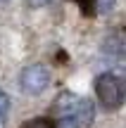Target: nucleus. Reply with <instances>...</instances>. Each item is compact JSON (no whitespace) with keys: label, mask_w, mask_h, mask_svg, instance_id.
I'll return each mask as SVG.
<instances>
[{"label":"nucleus","mask_w":126,"mask_h":128,"mask_svg":"<svg viewBox=\"0 0 126 128\" xmlns=\"http://www.w3.org/2000/svg\"><path fill=\"white\" fill-rule=\"evenodd\" d=\"M0 128H5V119H3V114H0Z\"/></svg>","instance_id":"12"},{"label":"nucleus","mask_w":126,"mask_h":128,"mask_svg":"<svg viewBox=\"0 0 126 128\" xmlns=\"http://www.w3.org/2000/svg\"><path fill=\"white\" fill-rule=\"evenodd\" d=\"M114 5H117V0H93V7H98V12H100V14L112 12Z\"/></svg>","instance_id":"7"},{"label":"nucleus","mask_w":126,"mask_h":128,"mask_svg":"<svg viewBox=\"0 0 126 128\" xmlns=\"http://www.w3.org/2000/svg\"><path fill=\"white\" fill-rule=\"evenodd\" d=\"M48 2H52V0H29V5H31V7H45Z\"/></svg>","instance_id":"10"},{"label":"nucleus","mask_w":126,"mask_h":128,"mask_svg":"<svg viewBox=\"0 0 126 128\" xmlns=\"http://www.w3.org/2000/svg\"><path fill=\"white\" fill-rule=\"evenodd\" d=\"M74 116L79 119L81 126H90L95 119V104L90 100H86V97H79V104H76L74 109Z\"/></svg>","instance_id":"3"},{"label":"nucleus","mask_w":126,"mask_h":128,"mask_svg":"<svg viewBox=\"0 0 126 128\" xmlns=\"http://www.w3.org/2000/svg\"><path fill=\"white\" fill-rule=\"evenodd\" d=\"M7 109H10V97L7 92L0 90V114H7Z\"/></svg>","instance_id":"8"},{"label":"nucleus","mask_w":126,"mask_h":128,"mask_svg":"<svg viewBox=\"0 0 126 128\" xmlns=\"http://www.w3.org/2000/svg\"><path fill=\"white\" fill-rule=\"evenodd\" d=\"M57 128H81V124L74 114H62L60 121H57Z\"/></svg>","instance_id":"6"},{"label":"nucleus","mask_w":126,"mask_h":128,"mask_svg":"<svg viewBox=\"0 0 126 128\" xmlns=\"http://www.w3.org/2000/svg\"><path fill=\"white\" fill-rule=\"evenodd\" d=\"M76 104H79V97H76L74 92H62V95L57 97V102H55V112L60 116L62 114H74Z\"/></svg>","instance_id":"4"},{"label":"nucleus","mask_w":126,"mask_h":128,"mask_svg":"<svg viewBox=\"0 0 126 128\" xmlns=\"http://www.w3.org/2000/svg\"><path fill=\"white\" fill-rule=\"evenodd\" d=\"M76 2H81L83 7H88V0H76Z\"/></svg>","instance_id":"11"},{"label":"nucleus","mask_w":126,"mask_h":128,"mask_svg":"<svg viewBox=\"0 0 126 128\" xmlns=\"http://www.w3.org/2000/svg\"><path fill=\"white\" fill-rule=\"evenodd\" d=\"M95 92H98V100L102 102L105 109H119L124 102V81L121 76L107 71L100 74L98 81H95Z\"/></svg>","instance_id":"1"},{"label":"nucleus","mask_w":126,"mask_h":128,"mask_svg":"<svg viewBox=\"0 0 126 128\" xmlns=\"http://www.w3.org/2000/svg\"><path fill=\"white\" fill-rule=\"evenodd\" d=\"M105 50H107L109 55H114V57H121V52H124V48H121V36H119V33L109 36L107 40H105Z\"/></svg>","instance_id":"5"},{"label":"nucleus","mask_w":126,"mask_h":128,"mask_svg":"<svg viewBox=\"0 0 126 128\" xmlns=\"http://www.w3.org/2000/svg\"><path fill=\"white\" fill-rule=\"evenodd\" d=\"M19 83H22V90L26 95H41L50 86V69L43 66V64H31L22 71Z\"/></svg>","instance_id":"2"},{"label":"nucleus","mask_w":126,"mask_h":128,"mask_svg":"<svg viewBox=\"0 0 126 128\" xmlns=\"http://www.w3.org/2000/svg\"><path fill=\"white\" fill-rule=\"evenodd\" d=\"M24 128H52V126L48 124L45 119H36V121H31V124H26Z\"/></svg>","instance_id":"9"}]
</instances>
